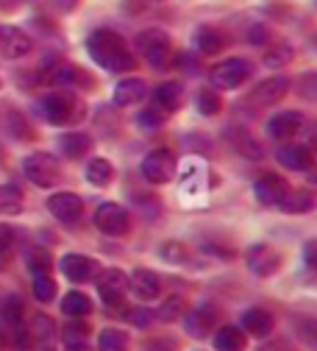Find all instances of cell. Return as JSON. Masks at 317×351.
Segmentation results:
<instances>
[{"label":"cell","mask_w":317,"mask_h":351,"mask_svg":"<svg viewBox=\"0 0 317 351\" xmlns=\"http://www.w3.org/2000/svg\"><path fill=\"white\" fill-rule=\"evenodd\" d=\"M245 262H248L251 274H253V276H262V279L273 276V274L281 268V256H279V251H273V248L264 245V243L251 245V251H248Z\"/></svg>","instance_id":"obj_9"},{"label":"cell","mask_w":317,"mask_h":351,"mask_svg":"<svg viewBox=\"0 0 317 351\" xmlns=\"http://www.w3.org/2000/svg\"><path fill=\"white\" fill-rule=\"evenodd\" d=\"M303 262H306L312 271H317V237L303 245Z\"/></svg>","instance_id":"obj_46"},{"label":"cell","mask_w":317,"mask_h":351,"mask_svg":"<svg viewBox=\"0 0 317 351\" xmlns=\"http://www.w3.org/2000/svg\"><path fill=\"white\" fill-rule=\"evenodd\" d=\"M195 48L203 53V56H212V53H220L225 48V36L217 31V28H198L195 34Z\"/></svg>","instance_id":"obj_24"},{"label":"cell","mask_w":317,"mask_h":351,"mask_svg":"<svg viewBox=\"0 0 317 351\" xmlns=\"http://www.w3.org/2000/svg\"><path fill=\"white\" fill-rule=\"evenodd\" d=\"M23 209V193L12 184H0V215H17Z\"/></svg>","instance_id":"obj_30"},{"label":"cell","mask_w":317,"mask_h":351,"mask_svg":"<svg viewBox=\"0 0 317 351\" xmlns=\"http://www.w3.org/2000/svg\"><path fill=\"white\" fill-rule=\"evenodd\" d=\"M95 226H98V232L106 234V237H123V234L128 232V212H125L120 204L106 201V204H101L98 212H95Z\"/></svg>","instance_id":"obj_7"},{"label":"cell","mask_w":317,"mask_h":351,"mask_svg":"<svg viewBox=\"0 0 317 351\" xmlns=\"http://www.w3.org/2000/svg\"><path fill=\"white\" fill-rule=\"evenodd\" d=\"M214 348L217 351H245V332L237 326H220L214 332Z\"/></svg>","instance_id":"obj_23"},{"label":"cell","mask_w":317,"mask_h":351,"mask_svg":"<svg viewBox=\"0 0 317 351\" xmlns=\"http://www.w3.org/2000/svg\"><path fill=\"white\" fill-rule=\"evenodd\" d=\"M31 329H34V337H53V332H56L53 321H51V318H45V315H34Z\"/></svg>","instance_id":"obj_41"},{"label":"cell","mask_w":317,"mask_h":351,"mask_svg":"<svg viewBox=\"0 0 317 351\" xmlns=\"http://www.w3.org/2000/svg\"><path fill=\"white\" fill-rule=\"evenodd\" d=\"M298 90H301V95H303V98L317 101V73H306V75H301Z\"/></svg>","instance_id":"obj_39"},{"label":"cell","mask_w":317,"mask_h":351,"mask_svg":"<svg viewBox=\"0 0 317 351\" xmlns=\"http://www.w3.org/2000/svg\"><path fill=\"white\" fill-rule=\"evenodd\" d=\"M159 321H175L178 315H184V301H181L178 295H173V298H167L164 304H162V310L159 313H153Z\"/></svg>","instance_id":"obj_36"},{"label":"cell","mask_w":317,"mask_h":351,"mask_svg":"<svg viewBox=\"0 0 317 351\" xmlns=\"http://www.w3.org/2000/svg\"><path fill=\"white\" fill-rule=\"evenodd\" d=\"M128 321L134 326H148L153 321V313L148 310V306H131V310H128Z\"/></svg>","instance_id":"obj_42"},{"label":"cell","mask_w":317,"mask_h":351,"mask_svg":"<svg viewBox=\"0 0 317 351\" xmlns=\"http://www.w3.org/2000/svg\"><path fill=\"white\" fill-rule=\"evenodd\" d=\"M34 48V42L28 34H23L20 28H0V53L6 59H23L28 56Z\"/></svg>","instance_id":"obj_15"},{"label":"cell","mask_w":317,"mask_h":351,"mask_svg":"<svg viewBox=\"0 0 317 351\" xmlns=\"http://www.w3.org/2000/svg\"><path fill=\"white\" fill-rule=\"evenodd\" d=\"M251 73H253V64L248 59L234 56V59H225V62L214 64L209 70V81H212V86H217V90H237V86H242L251 78Z\"/></svg>","instance_id":"obj_4"},{"label":"cell","mask_w":317,"mask_h":351,"mask_svg":"<svg viewBox=\"0 0 317 351\" xmlns=\"http://www.w3.org/2000/svg\"><path fill=\"white\" fill-rule=\"evenodd\" d=\"M25 262H28V268H31L34 276L51 274V268H53V256L45 251V248H31V251L25 254Z\"/></svg>","instance_id":"obj_31"},{"label":"cell","mask_w":317,"mask_h":351,"mask_svg":"<svg viewBox=\"0 0 317 351\" xmlns=\"http://www.w3.org/2000/svg\"><path fill=\"white\" fill-rule=\"evenodd\" d=\"M214 324H217V313L212 310V306H195V310H190V313L184 310V329L198 340L209 337Z\"/></svg>","instance_id":"obj_16"},{"label":"cell","mask_w":317,"mask_h":351,"mask_svg":"<svg viewBox=\"0 0 317 351\" xmlns=\"http://www.w3.org/2000/svg\"><path fill=\"white\" fill-rule=\"evenodd\" d=\"M125 290H128V276H125L123 271L109 268V271L101 274V279H98V293H101V301H103V304H109V306L120 304V301L125 298Z\"/></svg>","instance_id":"obj_13"},{"label":"cell","mask_w":317,"mask_h":351,"mask_svg":"<svg viewBox=\"0 0 317 351\" xmlns=\"http://www.w3.org/2000/svg\"><path fill=\"white\" fill-rule=\"evenodd\" d=\"M287 93H290V78L287 75H273V78H264L262 84H256L253 93L240 106L242 109H251V112L270 109V106H276Z\"/></svg>","instance_id":"obj_3"},{"label":"cell","mask_w":317,"mask_h":351,"mask_svg":"<svg viewBox=\"0 0 317 351\" xmlns=\"http://www.w3.org/2000/svg\"><path fill=\"white\" fill-rule=\"evenodd\" d=\"M128 348V337L120 329H103L98 337V351H125Z\"/></svg>","instance_id":"obj_33"},{"label":"cell","mask_w":317,"mask_h":351,"mask_svg":"<svg viewBox=\"0 0 317 351\" xmlns=\"http://www.w3.org/2000/svg\"><path fill=\"white\" fill-rule=\"evenodd\" d=\"M279 162L287 167V170H312L314 167V159H312V151L306 145H284L279 148Z\"/></svg>","instance_id":"obj_20"},{"label":"cell","mask_w":317,"mask_h":351,"mask_svg":"<svg viewBox=\"0 0 317 351\" xmlns=\"http://www.w3.org/2000/svg\"><path fill=\"white\" fill-rule=\"evenodd\" d=\"M242 329L253 337H270L276 329V318L273 313H267V310H259V306H253V310H248L242 315Z\"/></svg>","instance_id":"obj_19"},{"label":"cell","mask_w":317,"mask_h":351,"mask_svg":"<svg viewBox=\"0 0 317 351\" xmlns=\"http://www.w3.org/2000/svg\"><path fill=\"white\" fill-rule=\"evenodd\" d=\"M234 145H237V151L242 154V156H248V159H262V154H264V148H262V143L251 134V131H245V128H234Z\"/></svg>","instance_id":"obj_28"},{"label":"cell","mask_w":317,"mask_h":351,"mask_svg":"<svg viewBox=\"0 0 317 351\" xmlns=\"http://www.w3.org/2000/svg\"><path fill=\"white\" fill-rule=\"evenodd\" d=\"M256 351H298L290 340H284V337H276V340H267L264 346H259Z\"/></svg>","instance_id":"obj_44"},{"label":"cell","mask_w":317,"mask_h":351,"mask_svg":"<svg viewBox=\"0 0 317 351\" xmlns=\"http://www.w3.org/2000/svg\"><path fill=\"white\" fill-rule=\"evenodd\" d=\"M48 212L62 223H75L84 212V201L75 193H56L48 198Z\"/></svg>","instance_id":"obj_12"},{"label":"cell","mask_w":317,"mask_h":351,"mask_svg":"<svg viewBox=\"0 0 317 351\" xmlns=\"http://www.w3.org/2000/svg\"><path fill=\"white\" fill-rule=\"evenodd\" d=\"M23 170L28 176V182H34L36 187H53L59 182V162L51 154H45V151L25 156Z\"/></svg>","instance_id":"obj_6"},{"label":"cell","mask_w":317,"mask_h":351,"mask_svg":"<svg viewBox=\"0 0 317 351\" xmlns=\"http://www.w3.org/2000/svg\"><path fill=\"white\" fill-rule=\"evenodd\" d=\"M42 81L51 84V86H70V84H78L81 81V70L73 67V64H53L42 73Z\"/></svg>","instance_id":"obj_22"},{"label":"cell","mask_w":317,"mask_h":351,"mask_svg":"<svg viewBox=\"0 0 317 351\" xmlns=\"http://www.w3.org/2000/svg\"><path fill=\"white\" fill-rule=\"evenodd\" d=\"M306 173H309V182L317 184V170H306Z\"/></svg>","instance_id":"obj_51"},{"label":"cell","mask_w":317,"mask_h":351,"mask_svg":"<svg viewBox=\"0 0 317 351\" xmlns=\"http://www.w3.org/2000/svg\"><path fill=\"white\" fill-rule=\"evenodd\" d=\"M128 287L137 293L142 301H153V298L162 295V282H159V276H156L153 271H148V268H137V271H134L131 279H128Z\"/></svg>","instance_id":"obj_18"},{"label":"cell","mask_w":317,"mask_h":351,"mask_svg":"<svg viewBox=\"0 0 317 351\" xmlns=\"http://www.w3.org/2000/svg\"><path fill=\"white\" fill-rule=\"evenodd\" d=\"M162 256H164L167 262H184V259L190 256V248H184L181 243H164Z\"/></svg>","instance_id":"obj_40"},{"label":"cell","mask_w":317,"mask_h":351,"mask_svg":"<svg viewBox=\"0 0 317 351\" xmlns=\"http://www.w3.org/2000/svg\"><path fill=\"white\" fill-rule=\"evenodd\" d=\"M292 56H295V51L287 45V42H281V45L267 48V53H264V64H267V67H273V70H281V67H287V64L292 62Z\"/></svg>","instance_id":"obj_32"},{"label":"cell","mask_w":317,"mask_h":351,"mask_svg":"<svg viewBox=\"0 0 317 351\" xmlns=\"http://www.w3.org/2000/svg\"><path fill=\"white\" fill-rule=\"evenodd\" d=\"M167 117L162 114V112H156L153 106H148L142 114H140V125H148V128H156V125H162Z\"/></svg>","instance_id":"obj_43"},{"label":"cell","mask_w":317,"mask_h":351,"mask_svg":"<svg viewBox=\"0 0 317 351\" xmlns=\"http://www.w3.org/2000/svg\"><path fill=\"white\" fill-rule=\"evenodd\" d=\"M39 106H42L45 120L53 125H73V123L84 120V114H86V104L73 90H67V86H56L53 93L42 98Z\"/></svg>","instance_id":"obj_2"},{"label":"cell","mask_w":317,"mask_h":351,"mask_svg":"<svg viewBox=\"0 0 317 351\" xmlns=\"http://www.w3.org/2000/svg\"><path fill=\"white\" fill-rule=\"evenodd\" d=\"M301 123H303L301 112L290 109V112H279V114L270 117L267 131H270V137H273V140H290V137H295V134H298Z\"/></svg>","instance_id":"obj_17"},{"label":"cell","mask_w":317,"mask_h":351,"mask_svg":"<svg viewBox=\"0 0 317 351\" xmlns=\"http://www.w3.org/2000/svg\"><path fill=\"white\" fill-rule=\"evenodd\" d=\"M181 104H184V86H181L178 81L162 84L159 90L153 93V98H151V106H153L156 112H162L164 117H170L173 112H178Z\"/></svg>","instance_id":"obj_14"},{"label":"cell","mask_w":317,"mask_h":351,"mask_svg":"<svg viewBox=\"0 0 317 351\" xmlns=\"http://www.w3.org/2000/svg\"><path fill=\"white\" fill-rule=\"evenodd\" d=\"M12 229L9 226H0V251H3V248H9L12 245Z\"/></svg>","instance_id":"obj_48"},{"label":"cell","mask_w":317,"mask_h":351,"mask_svg":"<svg viewBox=\"0 0 317 351\" xmlns=\"http://www.w3.org/2000/svg\"><path fill=\"white\" fill-rule=\"evenodd\" d=\"M112 179H114V167L109 159L98 156L86 165V182H92L95 187H106V184H112Z\"/></svg>","instance_id":"obj_25"},{"label":"cell","mask_w":317,"mask_h":351,"mask_svg":"<svg viewBox=\"0 0 317 351\" xmlns=\"http://www.w3.org/2000/svg\"><path fill=\"white\" fill-rule=\"evenodd\" d=\"M142 173L151 184H167L175 176V156L167 148H153L142 162Z\"/></svg>","instance_id":"obj_8"},{"label":"cell","mask_w":317,"mask_h":351,"mask_svg":"<svg viewBox=\"0 0 317 351\" xmlns=\"http://www.w3.org/2000/svg\"><path fill=\"white\" fill-rule=\"evenodd\" d=\"M62 271H64V276H67L70 282L84 285V282L95 279V276L101 274V265H98L95 259L84 256V254H67V256L62 259Z\"/></svg>","instance_id":"obj_11"},{"label":"cell","mask_w":317,"mask_h":351,"mask_svg":"<svg viewBox=\"0 0 317 351\" xmlns=\"http://www.w3.org/2000/svg\"><path fill=\"white\" fill-rule=\"evenodd\" d=\"M279 209L287 212V215L309 212V209H314V195H312V193H301V190H290V193L281 198Z\"/></svg>","instance_id":"obj_26"},{"label":"cell","mask_w":317,"mask_h":351,"mask_svg":"<svg viewBox=\"0 0 317 351\" xmlns=\"http://www.w3.org/2000/svg\"><path fill=\"white\" fill-rule=\"evenodd\" d=\"M148 93V86L142 78H123L114 86V104L117 106H131V104H140Z\"/></svg>","instance_id":"obj_21"},{"label":"cell","mask_w":317,"mask_h":351,"mask_svg":"<svg viewBox=\"0 0 317 351\" xmlns=\"http://www.w3.org/2000/svg\"><path fill=\"white\" fill-rule=\"evenodd\" d=\"M86 335H89V326L84 324V318H73L67 326H64V343L73 346V343H86Z\"/></svg>","instance_id":"obj_35"},{"label":"cell","mask_w":317,"mask_h":351,"mask_svg":"<svg viewBox=\"0 0 317 351\" xmlns=\"http://www.w3.org/2000/svg\"><path fill=\"white\" fill-rule=\"evenodd\" d=\"M86 51L95 64H101L109 73H128L137 67V59H134L131 48L125 45V39L112 28H98L89 34Z\"/></svg>","instance_id":"obj_1"},{"label":"cell","mask_w":317,"mask_h":351,"mask_svg":"<svg viewBox=\"0 0 317 351\" xmlns=\"http://www.w3.org/2000/svg\"><path fill=\"white\" fill-rule=\"evenodd\" d=\"M309 145H312V151H314V154H317V128H314V131H312V140H309Z\"/></svg>","instance_id":"obj_50"},{"label":"cell","mask_w":317,"mask_h":351,"mask_svg":"<svg viewBox=\"0 0 317 351\" xmlns=\"http://www.w3.org/2000/svg\"><path fill=\"white\" fill-rule=\"evenodd\" d=\"M220 106H223V101H220L217 93H212V90H201L198 93V109H201V114H217Z\"/></svg>","instance_id":"obj_37"},{"label":"cell","mask_w":317,"mask_h":351,"mask_svg":"<svg viewBox=\"0 0 317 351\" xmlns=\"http://www.w3.org/2000/svg\"><path fill=\"white\" fill-rule=\"evenodd\" d=\"M62 151L70 159H81V156H86L89 151H92V140H89L86 134H64L62 137Z\"/></svg>","instance_id":"obj_29"},{"label":"cell","mask_w":317,"mask_h":351,"mask_svg":"<svg viewBox=\"0 0 317 351\" xmlns=\"http://www.w3.org/2000/svg\"><path fill=\"white\" fill-rule=\"evenodd\" d=\"M248 39H251V42H256V45H264V42L270 39V31H267L264 25H253V28H251V34H248Z\"/></svg>","instance_id":"obj_47"},{"label":"cell","mask_w":317,"mask_h":351,"mask_svg":"<svg viewBox=\"0 0 317 351\" xmlns=\"http://www.w3.org/2000/svg\"><path fill=\"white\" fill-rule=\"evenodd\" d=\"M253 193H256L259 204H264V206H279L281 198L290 193V184L281 179L279 173H264L262 179H256Z\"/></svg>","instance_id":"obj_10"},{"label":"cell","mask_w":317,"mask_h":351,"mask_svg":"<svg viewBox=\"0 0 317 351\" xmlns=\"http://www.w3.org/2000/svg\"><path fill=\"white\" fill-rule=\"evenodd\" d=\"M137 51H140V56H142L148 64L162 67V64L170 59L173 39H170V34L162 31V28H148V31H142V34L137 36Z\"/></svg>","instance_id":"obj_5"},{"label":"cell","mask_w":317,"mask_h":351,"mask_svg":"<svg viewBox=\"0 0 317 351\" xmlns=\"http://www.w3.org/2000/svg\"><path fill=\"white\" fill-rule=\"evenodd\" d=\"M62 313L70 318H86L92 313V301H89V295H84V293H67L62 301Z\"/></svg>","instance_id":"obj_27"},{"label":"cell","mask_w":317,"mask_h":351,"mask_svg":"<svg viewBox=\"0 0 317 351\" xmlns=\"http://www.w3.org/2000/svg\"><path fill=\"white\" fill-rule=\"evenodd\" d=\"M145 351H175V340H170V337H151Z\"/></svg>","instance_id":"obj_45"},{"label":"cell","mask_w":317,"mask_h":351,"mask_svg":"<svg viewBox=\"0 0 317 351\" xmlns=\"http://www.w3.org/2000/svg\"><path fill=\"white\" fill-rule=\"evenodd\" d=\"M67 351H89V348H86V343H73V346H67Z\"/></svg>","instance_id":"obj_49"},{"label":"cell","mask_w":317,"mask_h":351,"mask_svg":"<svg viewBox=\"0 0 317 351\" xmlns=\"http://www.w3.org/2000/svg\"><path fill=\"white\" fill-rule=\"evenodd\" d=\"M298 335H301L312 348H317V318H303V321H298Z\"/></svg>","instance_id":"obj_38"},{"label":"cell","mask_w":317,"mask_h":351,"mask_svg":"<svg viewBox=\"0 0 317 351\" xmlns=\"http://www.w3.org/2000/svg\"><path fill=\"white\" fill-rule=\"evenodd\" d=\"M34 298L36 301H45V304H48V301H53L56 298V282L48 276V274H39V276H34Z\"/></svg>","instance_id":"obj_34"}]
</instances>
